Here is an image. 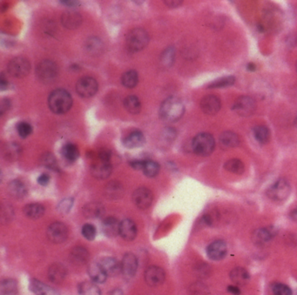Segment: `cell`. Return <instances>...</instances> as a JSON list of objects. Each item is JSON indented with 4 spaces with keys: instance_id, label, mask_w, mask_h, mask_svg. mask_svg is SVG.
Masks as SVG:
<instances>
[{
    "instance_id": "6da1fadb",
    "label": "cell",
    "mask_w": 297,
    "mask_h": 295,
    "mask_svg": "<svg viewBox=\"0 0 297 295\" xmlns=\"http://www.w3.org/2000/svg\"><path fill=\"white\" fill-rule=\"evenodd\" d=\"M185 106L177 97H169L162 102L160 108V117L166 122H176L183 116Z\"/></svg>"
},
{
    "instance_id": "7a4b0ae2",
    "label": "cell",
    "mask_w": 297,
    "mask_h": 295,
    "mask_svg": "<svg viewBox=\"0 0 297 295\" xmlns=\"http://www.w3.org/2000/svg\"><path fill=\"white\" fill-rule=\"evenodd\" d=\"M48 106L54 114H66L73 106V98L66 90L57 89L51 92L48 98Z\"/></svg>"
},
{
    "instance_id": "3957f363",
    "label": "cell",
    "mask_w": 297,
    "mask_h": 295,
    "mask_svg": "<svg viewBox=\"0 0 297 295\" xmlns=\"http://www.w3.org/2000/svg\"><path fill=\"white\" fill-rule=\"evenodd\" d=\"M215 148V141L213 135L201 132L196 135L192 141V148L195 154L202 157L210 155Z\"/></svg>"
},
{
    "instance_id": "277c9868",
    "label": "cell",
    "mask_w": 297,
    "mask_h": 295,
    "mask_svg": "<svg viewBox=\"0 0 297 295\" xmlns=\"http://www.w3.org/2000/svg\"><path fill=\"white\" fill-rule=\"evenodd\" d=\"M126 42H127V48L131 52H137L143 50L144 48L148 44L149 36L147 30H144L142 28H135L127 34Z\"/></svg>"
},
{
    "instance_id": "5b68a950",
    "label": "cell",
    "mask_w": 297,
    "mask_h": 295,
    "mask_svg": "<svg viewBox=\"0 0 297 295\" xmlns=\"http://www.w3.org/2000/svg\"><path fill=\"white\" fill-rule=\"evenodd\" d=\"M59 68L52 60L41 61L36 68V76L44 84H50L58 77Z\"/></svg>"
},
{
    "instance_id": "8992f818",
    "label": "cell",
    "mask_w": 297,
    "mask_h": 295,
    "mask_svg": "<svg viewBox=\"0 0 297 295\" xmlns=\"http://www.w3.org/2000/svg\"><path fill=\"white\" fill-rule=\"evenodd\" d=\"M290 192L289 182L285 178H279L268 188L267 195L268 198L274 202H284L288 198Z\"/></svg>"
},
{
    "instance_id": "52a82bcc",
    "label": "cell",
    "mask_w": 297,
    "mask_h": 295,
    "mask_svg": "<svg viewBox=\"0 0 297 295\" xmlns=\"http://www.w3.org/2000/svg\"><path fill=\"white\" fill-rule=\"evenodd\" d=\"M7 70L13 77L18 78L26 77L30 72V62L25 58H14L7 66Z\"/></svg>"
},
{
    "instance_id": "ba28073f",
    "label": "cell",
    "mask_w": 297,
    "mask_h": 295,
    "mask_svg": "<svg viewBox=\"0 0 297 295\" xmlns=\"http://www.w3.org/2000/svg\"><path fill=\"white\" fill-rule=\"evenodd\" d=\"M233 110L241 117H248L256 110V103L253 98L240 96L234 101Z\"/></svg>"
},
{
    "instance_id": "9c48e42d",
    "label": "cell",
    "mask_w": 297,
    "mask_h": 295,
    "mask_svg": "<svg viewBox=\"0 0 297 295\" xmlns=\"http://www.w3.org/2000/svg\"><path fill=\"white\" fill-rule=\"evenodd\" d=\"M99 84L95 78L92 77H83L76 84V91L80 97L91 98L98 92Z\"/></svg>"
},
{
    "instance_id": "30bf717a",
    "label": "cell",
    "mask_w": 297,
    "mask_h": 295,
    "mask_svg": "<svg viewBox=\"0 0 297 295\" xmlns=\"http://www.w3.org/2000/svg\"><path fill=\"white\" fill-rule=\"evenodd\" d=\"M47 236L51 242L55 244L66 242L68 236L67 226L61 222H54L47 229Z\"/></svg>"
},
{
    "instance_id": "8fae6325",
    "label": "cell",
    "mask_w": 297,
    "mask_h": 295,
    "mask_svg": "<svg viewBox=\"0 0 297 295\" xmlns=\"http://www.w3.org/2000/svg\"><path fill=\"white\" fill-rule=\"evenodd\" d=\"M133 202L140 209H147L149 208L154 200L152 192L146 188H138L133 194Z\"/></svg>"
},
{
    "instance_id": "7c38bea8",
    "label": "cell",
    "mask_w": 297,
    "mask_h": 295,
    "mask_svg": "<svg viewBox=\"0 0 297 295\" xmlns=\"http://www.w3.org/2000/svg\"><path fill=\"white\" fill-rule=\"evenodd\" d=\"M138 258L134 254H127L121 262V272L127 280L134 278L137 272Z\"/></svg>"
},
{
    "instance_id": "4fadbf2b",
    "label": "cell",
    "mask_w": 297,
    "mask_h": 295,
    "mask_svg": "<svg viewBox=\"0 0 297 295\" xmlns=\"http://www.w3.org/2000/svg\"><path fill=\"white\" fill-rule=\"evenodd\" d=\"M165 278L166 274L163 269L157 266H149L145 272V280L150 286H158L163 284Z\"/></svg>"
},
{
    "instance_id": "5bb4252c",
    "label": "cell",
    "mask_w": 297,
    "mask_h": 295,
    "mask_svg": "<svg viewBox=\"0 0 297 295\" xmlns=\"http://www.w3.org/2000/svg\"><path fill=\"white\" fill-rule=\"evenodd\" d=\"M227 246L226 242L221 240H214L207 246V257L212 260H220L227 255Z\"/></svg>"
},
{
    "instance_id": "9a60e30c",
    "label": "cell",
    "mask_w": 297,
    "mask_h": 295,
    "mask_svg": "<svg viewBox=\"0 0 297 295\" xmlns=\"http://www.w3.org/2000/svg\"><path fill=\"white\" fill-rule=\"evenodd\" d=\"M221 102L215 95H207L200 101V109L207 115H214L220 111Z\"/></svg>"
},
{
    "instance_id": "2e32d148",
    "label": "cell",
    "mask_w": 297,
    "mask_h": 295,
    "mask_svg": "<svg viewBox=\"0 0 297 295\" xmlns=\"http://www.w3.org/2000/svg\"><path fill=\"white\" fill-rule=\"evenodd\" d=\"M91 172L94 178L105 180L110 176L113 172V166L111 164V162H105L99 160L92 166Z\"/></svg>"
},
{
    "instance_id": "e0dca14e",
    "label": "cell",
    "mask_w": 297,
    "mask_h": 295,
    "mask_svg": "<svg viewBox=\"0 0 297 295\" xmlns=\"http://www.w3.org/2000/svg\"><path fill=\"white\" fill-rule=\"evenodd\" d=\"M61 23L67 29L74 30L77 29L82 23V18L78 12L67 10L61 16Z\"/></svg>"
},
{
    "instance_id": "ac0fdd59",
    "label": "cell",
    "mask_w": 297,
    "mask_h": 295,
    "mask_svg": "<svg viewBox=\"0 0 297 295\" xmlns=\"http://www.w3.org/2000/svg\"><path fill=\"white\" fill-rule=\"evenodd\" d=\"M99 263L102 266L107 276L114 277V276H117L120 272H121V263L118 262L115 258L105 257L101 258Z\"/></svg>"
},
{
    "instance_id": "d6986e66",
    "label": "cell",
    "mask_w": 297,
    "mask_h": 295,
    "mask_svg": "<svg viewBox=\"0 0 297 295\" xmlns=\"http://www.w3.org/2000/svg\"><path fill=\"white\" fill-rule=\"evenodd\" d=\"M120 235L127 242L134 240L137 235V228L134 222L128 218L120 222Z\"/></svg>"
},
{
    "instance_id": "ffe728a7",
    "label": "cell",
    "mask_w": 297,
    "mask_h": 295,
    "mask_svg": "<svg viewBox=\"0 0 297 295\" xmlns=\"http://www.w3.org/2000/svg\"><path fill=\"white\" fill-rule=\"evenodd\" d=\"M30 289L36 295H60L58 290L36 278H33L31 280Z\"/></svg>"
},
{
    "instance_id": "44dd1931",
    "label": "cell",
    "mask_w": 297,
    "mask_h": 295,
    "mask_svg": "<svg viewBox=\"0 0 297 295\" xmlns=\"http://www.w3.org/2000/svg\"><path fill=\"white\" fill-rule=\"evenodd\" d=\"M276 234L273 228H263L254 231L253 240L256 245H264L270 242Z\"/></svg>"
},
{
    "instance_id": "7402d4cb",
    "label": "cell",
    "mask_w": 297,
    "mask_h": 295,
    "mask_svg": "<svg viewBox=\"0 0 297 295\" xmlns=\"http://www.w3.org/2000/svg\"><path fill=\"white\" fill-rule=\"evenodd\" d=\"M67 268L62 264L55 263L51 266L48 270V278L55 284H60L67 277Z\"/></svg>"
},
{
    "instance_id": "603a6c76",
    "label": "cell",
    "mask_w": 297,
    "mask_h": 295,
    "mask_svg": "<svg viewBox=\"0 0 297 295\" xmlns=\"http://www.w3.org/2000/svg\"><path fill=\"white\" fill-rule=\"evenodd\" d=\"M220 146L222 149L236 148L240 144V138L234 132H224L220 134Z\"/></svg>"
},
{
    "instance_id": "cb8c5ba5",
    "label": "cell",
    "mask_w": 297,
    "mask_h": 295,
    "mask_svg": "<svg viewBox=\"0 0 297 295\" xmlns=\"http://www.w3.org/2000/svg\"><path fill=\"white\" fill-rule=\"evenodd\" d=\"M88 274L92 280L98 284H102L107 280V274L99 262H93L88 266Z\"/></svg>"
},
{
    "instance_id": "d4e9b609",
    "label": "cell",
    "mask_w": 297,
    "mask_h": 295,
    "mask_svg": "<svg viewBox=\"0 0 297 295\" xmlns=\"http://www.w3.org/2000/svg\"><path fill=\"white\" fill-rule=\"evenodd\" d=\"M105 196L108 200H119L122 198L124 195L123 186L120 184V182H112L107 184L105 188Z\"/></svg>"
},
{
    "instance_id": "484cf974",
    "label": "cell",
    "mask_w": 297,
    "mask_h": 295,
    "mask_svg": "<svg viewBox=\"0 0 297 295\" xmlns=\"http://www.w3.org/2000/svg\"><path fill=\"white\" fill-rule=\"evenodd\" d=\"M120 222L117 218L109 217L104 220L102 229H103L104 234L107 235V237L114 238L118 234H120Z\"/></svg>"
},
{
    "instance_id": "4316f807",
    "label": "cell",
    "mask_w": 297,
    "mask_h": 295,
    "mask_svg": "<svg viewBox=\"0 0 297 295\" xmlns=\"http://www.w3.org/2000/svg\"><path fill=\"white\" fill-rule=\"evenodd\" d=\"M123 144L126 148L129 149L141 148L145 144V137L141 132L134 131L125 138Z\"/></svg>"
},
{
    "instance_id": "83f0119b",
    "label": "cell",
    "mask_w": 297,
    "mask_h": 295,
    "mask_svg": "<svg viewBox=\"0 0 297 295\" xmlns=\"http://www.w3.org/2000/svg\"><path fill=\"white\" fill-rule=\"evenodd\" d=\"M83 212L87 218H101L105 214V208L99 202H91L84 206Z\"/></svg>"
},
{
    "instance_id": "f1b7e54d",
    "label": "cell",
    "mask_w": 297,
    "mask_h": 295,
    "mask_svg": "<svg viewBox=\"0 0 297 295\" xmlns=\"http://www.w3.org/2000/svg\"><path fill=\"white\" fill-rule=\"evenodd\" d=\"M230 278L236 286H244L249 282V274L243 268H235L230 272Z\"/></svg>"
},
{
    "instance_id": "f546056e",
    "label": "cell",
    "mask_w": 297,
    "mask_h": 295,
    "mask_svg": "<svg viewBox=\"0 0 297 295\" xmlns=\"http://www.w3.org/2000/svg\"><path fill=\"white\" fill-rule=\"evenodd\" d=\"M8 192L15 198H23L27 194V189L23 182L15 180L8 184Z\"/></svg>"
},
{
    "instance_id": "4dcf8cb0",
    "label": "cell",
    "mask_w": 297,
    "mask_h": 295,
    "mask_svg": "<svg viewBox=\"0 0 297 295\" xmlns=\"http://www.w3.org/2000/svg\"><path fill=\"white\" fill-rule=\"evenodd\" d=\"M24 214L27 218L38 220V218L43 217L44 214H45V208L42 204L32 203V204H27L25 206Z\"/></svg>"
},
{
    "instance_id": "1f68e13d",
    "label": "cell",
    "mask_w": 297,
    "mask_h": 295,
    "mask_svg": "<svg viewBox=\"0 0 297 295\" xmlns=\"http://www.w3.org/2000/svg\"><path fill=\"white\" fill-rule=\"evenodd\" d=\"M70 258L74 264L83 265L88 260L89 254L87 249L84 248L82 246H76L71 252Z\"/></svg>"
},
{
    "instance_id": "d6a6232c",
    "label": "cell",
    "mask_w": 297,
    "mask_h": 295,
    "mask_svg": "<svg viewBox=\"0 0 297 295\" xmlns=\"http://www.w3.org/2000/svg\"><path fill=\"white\" fill-rule=\"evenodd\" d=\"M253 134L258 143L267 144L270 140V131L266 126H256L253 128Z\"/></svg>"
},
{
    "instance_id": "836d02e7",
    "label": "cell",
    "mask_w": 297,
    "mask_h": 295,
    "mask_svg": "<svg viewBox=\"0 0 297 295\" xmlns=\"http://www.w3.org/2000/svg\"><path fill=\"white\" fill-rule=\"evenodd\" d=\"M61 154L66 160L72 163V162H75L79 158L80 152L75 144L68 143V144H65L62 148Z\"/></svg>"
},
{
    "instance_id": "e575fe53",
    "label": "cell",
    "mask_w": 297,
    "mask_h": 295,
    "mask_svg": "<svg viewBox=\"0 0 297 295\" xmlns=\"http://www.w3.org/2000/svg\"><path fill=\"white\" fill-rule=\"evenodd\" d=\"M124 106L131 114H140L141 111V104H140V100L134 95H131L125 98Z\"/></svg>"
},
{
    "instance_id": "d590c367",
    "label": "cell",
    "mask_w": 297,
    "mask_h": 295,
    "mask_svg": "<svg viewBox=\"0 0 297 295\" xmlns=\"http://www.w3.org/2000/svg\"><path fill=\"white\" fill-rule=\"evenodd\" d=\"M80 295H101L100 289L94 282H84L79 285Z\"/></svg>"
},
{
    "instance_id": "8d00e7d4",
    "label": "cell",
    "mask_w": 297,
    "mask_h": 295,
    "mask_svg": "<svg viewBox=\"0 0 297 295\" xmlns=\"http://www.w3.org/2000/svg\"><path fill=\"white\" fill-rule=\"evenodd\" d=\"M224 168L229 172L234 174L240 175L245 171V166L243 162L238 158H232L227 161L224 164Z\"/></svg>"
},
{
    "instance_id": "74e56055",
    "label": "cell",
    "mask_w": 297,
    "mask_h": 295,
    "mask_svg": "<svg viewBox=\"0 0 297 295\" xmlns=\"http://www.w3.org/2000/svg\"><path fill=\"white\" fill-rule=\"evenodd\" d=\"M0 292L2 295H15L18 292V283L14 278H6L1 282Z\"/></svg>"
},
{
    "instance_id": "f35d334b",
    "label": "cell",
    "mask_w": 297,
    "mask_h": 295,
    "mask_svg": "<svg viewBox=\"0 0 297 295\" xmlns=\"http://www.w3.org/2000/svg\"><path fill=\"white\" fill-rule=\"evenodd\" d=\"M175 60V48L174 46L167 47L160 55V64L162 66L169 68L173 66Z\"/></svg>"
},
{
    "instance_id": "ab89813d",
    "label": "cell",
    "mask_w": 297,
    "mask_h": 295,
    "mask_svg": "<svg viewBox=\"0 0 297 295\" xmlns=\"http://www.w3.org/2000/svg\"><path fill=\"white\" fill-rule=\"evenodd\" d=\"M139 76L137 72L134 70H127L122 75L121 82L125 88H134L138 84Z\"/></svg>"
},
{
    "instance_id": "60d3db41",
    "label": "cell",
    "mask_w": 297,
    "mask_h": 295,
    "mask_svg": "<svg viewBox=\"0 0 297 295\" xmlns=\"http://www.w3.org/2000/svg\"><path fill=\"white\" fill-rule=\"evenodd\" d=\"M235 83V77L234 76H225L215 80L211 82L210 84L207 86L208 89H219V88H229L231 86Z\"/></svg>"
},
{
    "instance_id": "b9f144b4",
    "label": "cell",
    "mask_w": 297,
    "mask_h": 295,
    "mask_svg": "<svg viewBox=\"0 0 297 295\" xmlns=\"http://www.w3.org/2000/svg\"><path fill=\"white\" fill-rule=\"evenodd\" d=\"M160 169V164H158L157 162L153 160H145L142 171L144 174L147 177L154 178L155 176H157Z\"/></svg>"
},
{
    "instance_id": "7bdbcfd3",
    "label": "cell",
    "mask_w": 297,
    "mask_h": 295,
    "mask_svg": "<svg viewBox=\"0 0 297 295\" xmlns=\"http://www.w3.org/2000/svg\"><path fill=\"white\" fill-rule=\"evenodd\" d=\"M20 146L15 143H11L6 146L5 150H4V155L7 158V160H17L18 157L20 154Z\"/></svg>"
},
{
    "instance_id": "ee69618b",
    "label": "cell",
    "mask_w": 297,
    "mask_h": 295,
    "mask_svg": "<svg viewBox=\"0 0 297 295\" xmlns=\"http://www.w3.org/2000/svg\"><path fill=\"white\" fill-rule=\"evenodd\" d=\"M87 50L92 54H98L102 49V43L97 38H90L87 40Z\"/></svg>"
},
{
    "instance_id": "f6af8a7d",
    "label": "cell",
    "mask_w": 297,
    "mask_h": 295,
    "mask_svg": "<svg viewBox=\"0 0 297 295\" xmlns=\"http://www.w3.org/2000/svg\"><path fill=\"white\" fill-rule=\"evenodd\" d=\"M42 164L46 166V168H49L51 170L54 171H58L59 170V166H58L57 160L56 158H54V155L51 154H47L42 156Z\"/></svg>"
},
{
    "instance_id": "bcb514c9",
    "label": "cell",
    "mask_w": 297,
    "mask_h": 295,
    "mask_svg": "<svg viewBox=\"0 0 297 295\" xmlns=\"http://www.w3.org/2000/svg\"><path fill=\"white\" fill-rule=\"evenodd\" d=\"M17 131L20 137L26 138L29 137L32 134L33 128L29 123L22 121V122H20L17 124Z\"/></svg>"
},
{
    "instance_id": "7dc6e473",
    "label": "cell",
    "mask_w": 297,
    "mask_h": 295,
    "mask_svg": "<svg viewBox=\"0 0 297 295\" xmlns=\"http://www.w3.org/2000/svg\"><path fill=\"white\" fill-rule=\"evenodd\" d=\"M272 292L274 295H292L290 288L282 283H274L272 286Z\"/></svg>"
},
{
    "instance_id": "c3c4849f",
    "label": "cell",
    "mask_w": 297,
    "mask_h": 295,
    "mask_svg": "<svg viewBox=\"0 0 297 295\" xmlns=\"http://www.w3.org/2000/svg\"><path fill=\"white\" fill-rule=\"evenodd\" d=\"M82 235L87 240H93L96 237V228L92 224H86L82 228Z\"/></svg>"
},
{
    "instance_id": "681fc988",
    "label": "cell",
    "mask_w": 297,
    "mask_h": 295,
    "mask_svg": "<svg viewBox=\"0 0 297 295\" xmlns=\"http://www.w3.org/2000/svg\"><path fill=\"white\" fill-rule=\"evenodd\" d=\"M73 204H74V200L73 198H65L64 200H62L59 204L58 209L62 214H67L68 212H70L71 208L73 206Z\"/></svg>"
},
{
    "instance_id": "f907efd6",
    "label": "cell",
    "mask_w": 297,
    "mask_h": 295,
    "mask_svg": "<svg viewBox=\"0 0 297 295\" xmlns=\"http://www.w3.org/2000/svg\"><path fill=\"white\" fill-rule=\"evenodd\" d=\"M98 158L100 160L105 161V162H111L112 158V152L107 149H102L99 152Z\"/></svg>"
},
{
    "instance_id": "816d5d0a",
    "label": "cell",
    "mask_w": 297,
    "mask_h": 295,
    "mask_svg": "<svg viewBox=\"0 0 297 295\" xmlns=\"http://www.w3.org/2000/svg\"><path fill=\"white\" fill-rule=\"evenodd\" d=\"M164 137L165 140L167 141H173L176 138V131L174 128H167L164 131Z\"/></svg>"
},
{
    "instance_id": "f5cc1de1",
    "label": "cell",
    "mask_w": 297,
    "mask_h": 295,
    "mask_svg": "<svg viewBox=\"0 0 297 295\" xmlns=\"http://www.w3.org/2000/svg\"><path fill=\"white\" fill-rule=\"evenodd\" d=\"M11 108V101L9 98H4L2 102H1V106H0V114L1 116H3L4 114H6Z\"/></svg>"
},
{
    "instance_id": "db71d44e",
    "label": "cell",
    "mask_w": 297,
    "mask_h": 295,
    "mask_svg": "<svg viewBox=\"0 0 297 295\" xmlns=\"http://www.w3.org/2000/svg\"><path fill=\"white\" fill-rule=\"evenodd\" d=\"M49 182H50V176L47 174H43L40 175V177L38 178V183L40 186H46L49 184Z\"/></svg>"
},
{
    "instance_id": "11a10c76",
    "label": "cell",
    "mask_w": 297,
    "mask_h": 295,
    "mask_svg": "<svg viewBox=\"0 0 297 295\" xmlns=\"http://www.w3.org/2000/svg\"><path fill=\"white\" fill-rule=\"evenodd\" d=\"M164 2L167 4V6L173 8V9L180 6L183 3V1H180V0H168V1H164Z\"/></svg>"
},
{
    "instance_id": "9f6ffc18",
    "label": "cell",
    "mask_w": 297,
    "mask_h": 295,
    "mask_svg": "<svg viewBox=\"0 0 297 295\" xmlns=\"http://www.w3.org/2000/svg\"><path fill=\"white\" fill-rule=\"evenodd\" d=\"M8 88V81L5 74H1L0 76V89L1 91H5Z\"/></svg>"
},
{
    "instance_id": "6f0895ef",
    "label": "cell",
    "mask_w": 297,
    "mask_h": 295,
    "mask_svg": "<svg viewBox=\"0 0 297 295\" xmlns=\"http://www.w3.org/2000/svg\"><path fill=\"white\" fill-rule=\"evenodd\" d=\"M144 162H145V160H137L131 161V166L135 170H142L143 169Z\"/></svg>"
},
{
    "instance_id": "680465c9",
    "label": "cell",
    "mask_w": 297,
    "mask_h": 295,
    "mask_svg": "<svg viewBox=\"0 0 297 295\" xmlns=\"http://www.w3.org/2000/svg\"><path fill=\"white\" fill-rule=\"evenodd\" d=\"M227 291L229 294L233 295H240V290L239 288H238L237 286H229L228 288H227Z\"/></svg>"
},
{
    "instance_id": "91938a15",
    "label": "cell",
    "mask_w": 297,
    "mask_h": 295,
    "mask_svg": "<svg viewBox=\"0 0 297 295\" xmlns=\"http://www.w3.org/2000/svg\"><path fill=\"white\" fill-rule=\"evenodd\" d=\"M60 3L64 4V6H79L80 4V2H78V1H60Z\"/></svg>"
},
{
    "instance_id": "94428289",
    "label": "cell",
    "mask_w": 297,
    "mask_h": 295,
    "mask_svg": "<svg viewBox=\"0 0 297 295\" xmlns=\"http://www.w3.org/2000/svg\"><path fill=\"white\" fill-rule=\"evenodd\" d=\"M247 70H249V72H254V70H256V66L254 63H248L247 64Z\"/></svg>"
},
{
    "instance_id": "6125c7cd",
    "label": "cell",
    "mask_w": 297,
    "mask_h": 295,
    "mask_svg": "<svg viewBox=\"0 0 297 295\" xmlns=\"http://www.w3.org/2000/svg\"><path fill=\"white\" fill-rule=\"evenodd\" d=\"M290 217L294 222H297V208H294V210L291 212Z\"/></svg>"
},
{
    "instance_id": "be15d7a7",
    "label": "cell",
    "mask_w": 297,
    "mask_h": 295,
    "mask_svg": "<svg viewBox=\"0 0 297 295\" xmlns=\"http://www.w3.org/2000/svg\"><path fill=\"white\" fill-rule=\"evenodd\" d=\"M110 295H123V292L121 289H115L113 292H111Z\"/></svg>"
},
{
    "instance_id": "e7e4bbea",
    "label": "cell",
    "mask_w": 297,
    "mask_h": 295,
    "mask_svg": "<svg viewBox=\"0 0 297 295\" xmlns=\"http://www.w3.org/2000/svg\"><path fill=\"white\" fill-rule=\"evenodd\" d=\"M1 9H2V12H5V10H7V4H3V6H2V8H1Z\"/></svg>"
},
{
    "instance_id": "03108f58",
    "label": "cell",
    "mask_w": 297,
    "mask_h": 295,
    "mask_svg": "<svg viewBox=\"0 0 297 295\" xmlns=\"http://www.w3.org/2000/svg\"><path fill=\"white\" fill-rule=\"evenodd\" d=\"M294 124H295V126L297 128V117L295 118V120H294Z\"/></svg>"
},
{
    "instance_id": "003e7915",
    "label": "cell",
    "mask_w": 297,
    "mask_h": 295,
    "mask_svg": "<svg viewBox=\"0 0 297 295\" xmlns=\"http://www.w3.org/2000/svg\"><path fill=\"white\" fill-rule=\"evenodd\" d=\"M295 70H296V72H297V61H296V63H295Z\"/></svg>"
}]
</instances>
